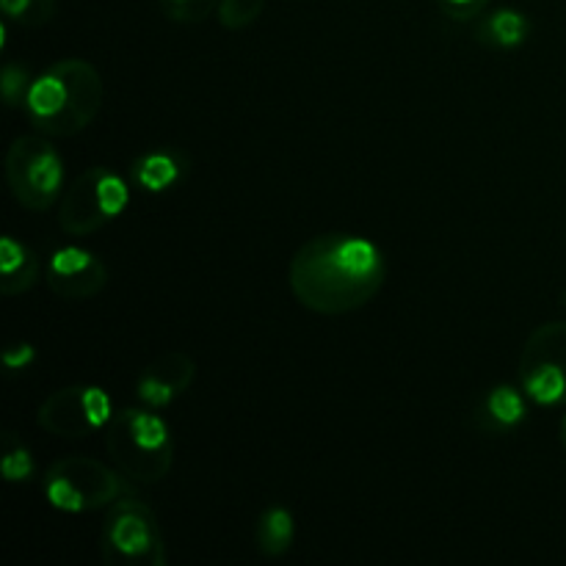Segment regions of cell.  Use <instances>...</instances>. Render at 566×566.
I'll list each match as a JSON object with an SVG mask.
<instances>
[{"label": "cell", "instance_id": "11", "mask_svg": "<svg viewBox=\"0 0 566 566\" xmlns=\"http://www.w3.org/2000/svg\"><path fill=\"white\" fill-rule=\"evenodd\" d=\"M197 376V365L191 357L180 352H169L164 357L155 359L153 365L142 370L136 381V396L144 407L149 409H166L186 396L188 387L193 385Z\"/></svg>", "mask_w": 566, "mask_h": 566}, {"label": "cell", "instance_id": "25", "mask_svg": "<svg viewBox=\"0 0 566 566\" xmlns=\"http://www.w3.org/2000/svg\"><path fill=\"white\" fill-rule=\"evenodd\" d=\"M562 307L566 310V291H564V296H562Z\"/></svg>", "mask_w": 566, "mask_h": 566}, {"label": "cell", "instance_id": "9", "mask_svg": "<svg viewBox=\"0 0 566 566\" xmlns=\"http://www.w3.org/2000/svg\"><path fill=\"white\" fill-rule=\"evenodd\" d=\"M114 415V401L103 387L70 385L44 398L36 412V426L61 440H83L105 431Z\"/></svg>", "mask_w": 566, "mask_h": 566}, {"label": "cell", "instance_id": "24", "mask_svg": "<svg viewBox=\"0 0 566 566\" xmlns=\"http://www.w3.org/2000/svg\"><path fill=\"white\" fill-rule=\"evenodd\" d=\"M558 437H562V446H564V451H566V415H564V420H562V431H558Z\"/></svg>", "mask_w": 566, "mask_h": 566}, {"label": "cell", "instance_id": "15", "mask_svg": "<svg viewBox=\"0 0 566 566\" xmlns=\"http://www.w3.org/2000/svg\"><path fill=\"white\" fill-rule=\"evenodd\" d=\"M475 36L481 44L495 50H517L528 42L531 20L520 9H495L481 14Z\"/></svg>", "mask_w": 566, "mask_h": 566}, {"label": "cell", "instance_id": "14", "mask_svg": "<svg viewBox=\"0 0 566 566\" xmlns=\"http://www.w3.org/2000/svg\"><path fill=\"white\" fill-rule=\"evenodd\" d=\"M42 280V260L20 238L3 235L0 241V293L20 296Z\"/></svg>", "mask_w": 566, "mask_h": 566}, {"label": "cell", "instance_id": "2", "mask_svg": "<svg viewBox=\"0 0 566 566\" xmlns=\"http://www.w3.org/2000/svg\"><path fill=\"white\" fill-rule=\"evenodd\" d=\"M103 77L83 59L55 61L33 77L25 99V116L48 138H72L86 130L103 105Z\"/></svg>", "mask_w": 566, "mask_h": 566}, {"label": "cell", "instance_id": "1", "mask_svg": "<svg viewBox=\"0 0 566 566\" xmlns=\"http://www.w3.org/2000/svg\"><path fill=\"white\" fill-rule=\"evenodd\" d=\"M387 280V263L374 241L352 232H326L293 254L287 285L302 307L318 315L363 310Z\"/></svg>", "mask_w": 566, "mask_h": 566}, {"label": "cell", "instance_id": "12", "mask_svg": "<svg viewBox=\"0 0 566 566\" xmlns=\"http://www.w3.org/2000/svg\"><path fill=\"white\" fill-rule=\"evenodd\" d=\"M528 412L531 398L525 396L523 387L495 385L479 398L473 415H470V423L481 434L506 437L514 434L528 420Z\"/></svg>", "mask_w": 566, "mask_h": 566}, {"label": "cell", "instance_id": "17", "mask_svg": "<svg viewBox=\"0 0 566 566\" xmlns=\"http://www.w3.org/2000/svg\"><path fill=\"white\" fill-rule=\"evenodd\" d=\"M3 20L20 28H42L55 17V0H0Z\"/></svg>", "mask_w": 566, "mask_h": 566}, {"label": "cell", "instance_id": "3", "mask_svg": "<svg viewBox=\"0 0 566 566\" xmlns=\"http://www.w3.org/2000/svg\"><path fill=\"white\" fill-rule=\"evenodd\" d=\"M105 451L133 484H160L175 462V437L158 409L127 407L105 426Z\"/></svg>", "mask_w": 566, "mask_h": 566}, {"label": "cell", "instance_id": "22", "mask_svg": "<svg viewBox=\"0 0 566 566\" xmlns=\"http://www.w3.org/2000/svg\"><path fill=\"white\" fill-rule=\"evenodd\" d=\"M490 3L492 0H437V6L442 9V14L451 17V20H457V22L479 20Z\"/></svg>", "mask_w": 566, "mask_h": 566}, {"label": "cell", "instance_id": "5", "mask_svg": "<svg viewBox=\"0 0 566 566\" xmlns=\"http://www.w3.org/2000/svg\"><path fill=\"white\" fill-rule=\"evenodd\" d=\"M6 182L17 202L31 213H44L61 202L66 166L48 136H17L6 153Z\"/></svg>", "mask_w": 566, "mask_h": 566}, {"label": "cell", "instance_id": "18", "mask_svg": "<svg viewBox=\"0 0 566 566\" xmlns=\"http://www.w3.org/2000/svg\"><path fill=\"white\" fill-rule=\"evenodd\" d=\"M0 473L9 484H25L36 473V464H33L31 451L17 440L14 434L3 437V453H0Z\"/></svg>", "mask_w": 566, "mask_h": 566}, {"label": "cell", "instance_id": "20", "mask_svg": "<svg viewBox=\"0 0 566 566\" xmlns=\"http://www.w3.org/2000/svg\"><path fill=\"white\" fill-rule=\"evenodd\" d=\"M164 14L171 22H180V25H193V22H202L219 9L221 0H158Z\"/></svg>", "mask_w": 566, "mask_h": 566}, {"label": "cell", "instance_id": "19", "mask_svg": "<svg viewBox=\"0 0 566 566\" xmlns=\"http://www.w3.org/2000/svg\"><path fill=\"white\" fill-rule=\"evenodd\" d=\"M263 9L265 0H221L216 14H219L221 28H227V31H243V28L260 20Z\"/></svg>", "mask_w": 566, "mask_h": 566}, {"label": "cell", "instance_id": "23", "mask_svg": "<svg viewBox=\"0 0 566 566\" xmlns=\"http://www.w3.org/2000/svg\"><path fill=\"white\" fill-rule=\"evenodd\" d=\"M0 359H3V368L9 370V374L28 370L36 363V348H33L31 343H11V346L3 348Z\"/></svg>", "mask_w": 566, "mask_h": 566}, {"label": "cell", "instance_id": "7", "mask_svg": "<svg viewBox=\"0 0 566 566\" xmlns=\"http://www.w3.org/2000/svg\"><path fill=\"white\" fill-rule=\"evenodd\" d=\"M130 205V182L108 166L81 171L59 202V227L66 235H92L119 219Z\"/></svg>", "mask_w": 566, "mask_h": 566}, {"label": "cell", "instance_id": "16", "mask_svg": "<svg viewBox=\"0 0 566 566\" xmlns=\"http://www.w3.org/2000/svg\"><path fill=\"white\" fill-rule=\"evenodd\" d=\"M296 539V523L293 514L285 506H269L258 517V528H254V542L258 551L265 558H282L293 547Z\"/></svg>", "mask_w": 566, "mask_h": 566}, {"label": "cell", "instance_id": "21", "mask_svg": "<svg viewBox=\"0 0 566 566\" xmlns=\"http://www.w3.org/2000/svg\"><path fill=\"white\" fill-rule=\"evenodd\" d=\"M31 72L22 64H6L3 75H0V92H3V99L9 108H25L28 92H31Z\"/></svg>", "mask_w": 566, "mask_h": 566}, {"label": "cell", "instance_id": "10", "mask_svg": "<svg viewBox=\"0 0 566 566\" xmlns=\"http://www.w3.org/2000/svg\"><path fill=\"white\" fill-rule=\"evenodd\" d=\"M108 265L83 247L55 249L50 254L48 265H44V282L64 302H86V298H94L108 285Z\"/></svg>", "mask_w": 566, "mask_h": 566}, {"label": "cell", "instance_id": "6", "mask_svg": "<svg viewBox=\"0 0 566 566\" xmlns=\"http://www.w3.org/2000/svg\"><path fill=\"white\" fill-rule=\"evenodd\" d=\"M99 553L108 566H166L164 534L153 509L133 495L108 506Z\"/></svg>", "mask_w": 566, "mask_h": 566}, {"label": "cell", "instance_id": "4", "mask_svg": "<svg viewBox=\"0 0 566 566\" xmlns=\"http://www.w3.org/2000/svg\"><path fill=\"white\" fill-rule=\"evenodd\" d=\"M44 501L64 514H88L130 495L133 481L122 470L92 457H66L50 464L42 479Z\"/></svg>", "mask_w": 566, "mask_h": 566}, {"label": "cell", "instance_id": "13", "mask_svg": "<svg viewBox=\"0 0 566 566\" xmlns=\"http://www.w3.org/2000/svg\"><path fill=\"white\" fill-rule=\"evenodd\" d=\"M188 160L180 149H149L130 164V180L138 191L166 193L186 177Z\"/></svg>", "mask_w": 566, "mask_h": 566}, {"label": "cell", "instance_id": "8", "mask_svg": "<svg viewBox=\"0 0 566 566\" xmlns=\"http://www.w3.org/2000/svg\"><path fill=\"white\" fill-rule=\"evenodd\" d=\"M520 387L536 407H566V321L531 332L520 354Z\"/></svg>", "mask_w": 566, "mask_h": 566}]
</instances>
